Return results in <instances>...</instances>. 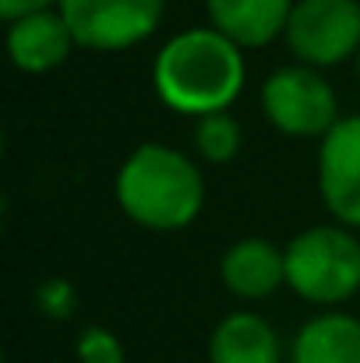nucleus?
<instances>
[{
	"instance_id": "f3484780",
	"label": "nucleus",
	"mask_w": 360,
	"mask_h": 363,
	"mask_svg": "<svg viewBox=\"0 0 360 363\" xmlns=\"http://www.w3.org/2000/svg\"><path fill=\"white\" fill-rule=\"evenodd\" d=\"M357 71H360V53H357Z\"/></svg>"
},
{
	"instance_id": "6e6552de",
	"label": "nucleus",
	"mask_w": 360,
	"mask_h": 363,
	"mask_svg": "<svg viewBox=\"0 0 360 363\" xmlns=\"http://www.w3.org/2000/svg\"><path fill=\"white\" fill-rule=\"evenodd\" d=\"M75 46V32L64 21L60 7L36 11L7 25V57L25 74H46L60 67Z\"/></svg>"
},
{
	"instance_id": "9b49d317",
	"label": "nucleus",
	"mask_w": 360,
	"mask_h": 363,
	"mask_svg": "<svg viewBox=\"0 0 360 363\" xmlns=\"http://www.w3.org/2000/svg\"><path fill=\"white\" fill-rule=\"evenodd\" d=\"M209 357L212 363H279V335L265 318L237 311L216 325Z\"/></svg>"
},
{
	"instance_id": "7ed1b4c3",
	"label": "nucleus",
	"mask_w": 360,
	"mask_h": 363,
	"mask_svg": "<svg viewBox=\"0 0 360 363\" xmlns=\"http://www.w3.org/2000/svg\"><path fill=\"white\" fill-rule=\"evenodd\" d=\"M286 286L318 307L350 300L360 289V240L347 226H311L286 247Z\"/></svg>"
},
{
	"instance_id": "f8f14e48",
	"label": "nucleus",
	"mask_w": 360,
	"mask_h": 363,
	"mask_svg": "<svg viewBox=\"0 0 360 363\" xmlns=\"http://www.w3.org/2000/svg\"><path fill=\"white\" fill-rule=\"evenodd\" d=\"M293 363H360V321L318 314L293 339Z\"/></svg>"
},
{
	"instance_id": "39448f33",
	"label": "nucleus",
	"mask_w": 360,
	"mask_h": 363,
	"mask_svg": "<svg viewBox=\"0 0 360 363\" xmlns=\"http://www.w3.org/2000/svg\"><path fill=\"white\" fill-rule=\"evenodd\" d=\"M286 46L307 67H332L360 53L357 0H297L286 21Z\"/></svg>"
},
{
	"instance_id": "0eeeda50",
	"label": "nucleus",
	"mask_w": 360,
	"mask_h": 363,
	"mask_svg": "<svg viewBox=\"0 0 360 363\" xmlns=\"http://www.w3.org/2000/svg\"><path fill=\"white\" fill-rule=\"evenodd\" d=\"M318 191L339 226L360 230V117H343L322 138Z\"/></svg>"
},
{
	"instance_id": "4468645a",
	"label": "nucleus",
	"mask_w": 360,
	"mask_h": 363,
	"mask_svg": "<svg viewBox=\"0 0 360 363\" xmlns=\"http://www.w3.org/2000/svg\"><path fill=\"white\" fill-rule=\"evenodd\" d=\"M78 360L82 363H124L120 339L107 328H85L78 335Z\"/></svg>"
},
{
	"instance_id": "2eb2a0df",
	"label": "nucleus",
	"mask_w": 360,
	"mask_h": 363,
	"mask_svg": "<svg viewBox=\"0 0 360 363\" xmlns=\"http://www.w3.org/2000/svg\"><path fill=\"white\" fill-rule=\"evenodd\" d=\"M39 300H43L46 314H53V318H67L71 307H75V293H71V286H67L64 279H50V282H43Z\"/></svg>"
},
{
	"instance_id": "9d476101",
	"label": "nucleus",
	"mask_w": 360,
	"mask_h": 363,
	"mask_svg": "<svg viewBox=\"0 0 360 363\" xmlns=\"http://www.w3.org/2000/svg\"><path fill=\"white\" fill-rule=\"evenodd\" d=\"M219 275L223 286L240 300H265L286 282V250L258 237L237 240L223 254Z\"/></svg>"
},
{
	"instance_id": "1a4fd4ad",
	"label": "nucleus",
	"mask_w": 360,
	"mask_h": 363,
	"mask_svg": "<svg viewBox=\"0 0 360 363\" xmlns=\"http://www.w3.org/2000/svg\"><path fill=\"white\" fill-rule=\"evenodd\" d=\"M293 4L297 0H205L212 28L234 39L240 50H258L286 35Z\"/></svg>"
},
{
	"instance_id": "f03ea898",
	"label": "nucleus",
	"mask_w": 360,
	"mask_h": 363,
	"mask_svg": "<svg viewBox=\"0 0 360 363\" xmlns=\"http://www.w3.org/2000/svg\"><path fill=\"white\" fill-rule=\"evenodd\" d=\"M117 201L124 216L152 233H173L198 219L205 180L198 166L159 141L138 145L117 173Z\"/></svg>"
},
{
	"instance_id": "dca6fc26",
	"label": "nucleus",
	"mask_w": 360,
	"mask_h": 363,
	"mask_svg": "<svg viewBox=\"0 0 360 363\" xmlns=\"http://www.w3.org/2000/svg\"><path fill=\"white\" fill-rule=\"evenodd\" d=\"M60 0H0V14L7 18V21H18V18H25V14H36V11H50V7H57Z\"/></svg>"
},
{
	"instance_id": "f257e3e1",
	"label": "nucleus",
	"mask_w": 360,
	"mask_h": 363,
	"mask_svg": "<svg viewBox=\"0 0 360 363\" xmlns=\"http://www.w3.org/2000/svg\"><path fill=\"white\" fill-rule=\"evenodd\" d=\"M247 67L234 39L209 28L177 32L152 64V89L163 106L184 117L227 113L244 89Z\"/></svg>"
},
{
	"instance_id": "423d86ee",
	"label": "nucleus",
	"mask_w": 360,
	"mask_h": 363,
	"mask_svg": "<svg viewBox=\"0 0 360 363\" xmlns=\"http://www.w3.org/2000/svg\"><path fill=\"white\" fill-rule=\"evenodd\" d=\"M57 7L78 46L117 53L145 43L159 28L166 0H60Z\"/></svg>"
},
{
	"instance_id": "ddd939ff",
	"label": "nucleus",
	"mask_w": 360,
	"mask_h": 363,
	"mask_svg": "<svg viewBox=\"0 0 360 363\" xmlns=\"http://www.w3.org/2000/svg\"><path fill=\"white\" fill-rule=\"evenodd\" d=\"M240 145H244V130L230 113H209L195 127V148L205 162H216V166L230 162L240 152Z\"/></svg>"
},
{
	"instance_id": "20e7f679",
	"label": "nucleus",
	"mask_w": 360,
	"mask_h": 363,
	"mask_svg": "<svg viewBox=\"0 0 360 363\" xmlns=\"http://www.w3.org/2000/svg\"><path fill=\"white\" fill-rule=\"evenodd\" d=\"M261 110L268 123L290 138H315L329 134L339 117V103L332 85L322 78L318 67L290 64L265 78L261 85Z\"/></svg>"
}]
</instances>
